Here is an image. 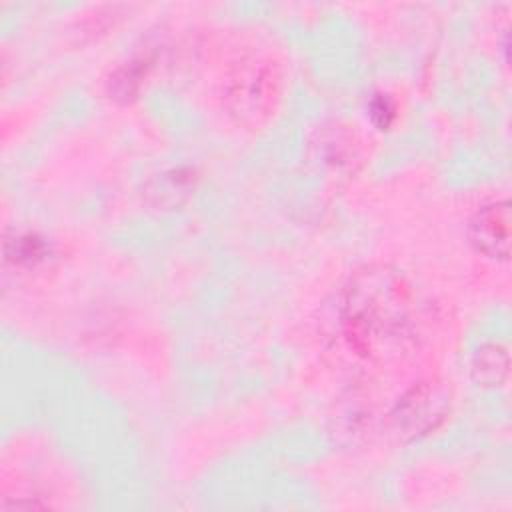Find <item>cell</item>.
<instances>
[{
    "label": "cell",
    "instance_id": "1",
    "mask_svg": "<svg viewBox=\"0 0 512 512\" xmlns=\"http://www.w3.org/2000/svg\"><path fill=\"white\" fill-rule=\"evenodd\" d=\"M426 302L388 266H364L336 300V338L358 358L380 364L410 354L422 336Z\"/></svg>",
    "mask_w": 512,
    "mask_h": 512
},
{
    "label": "cell",
    "instance_id": "2",
    "mask_svg": "<svg viewBox=\"0 0 512 512\" xmlns=\"http://www.w3.org/2000/svg\"><path fill=\"white\" fill-rule=\"evenodd\" d=\"M282 98V72L266 56L236 60L224 76L222 104L242 126H262Z\"/></svg>",
    "mask_w": 512,
    "mask_h": 512
},
{
    "label": "cell",
    "instance_id": "3",
    "mask_svg": "<svg viewBox=\"0 0 512 512\" xmlns=\"http://www.w3.org/2000/svg\"><path fill=\"white\" fill-rule=\"evenodd\" d=\"M450 412V396L442 382L422 380L408 388L392 410L396 430L414 440L434 432Z\"/></svg>",
    "mask_w": 512,
    "mask_h": 512
},
{
    "label": "cell",
    "instance_id": "4",
    "mask_svg": "<svg viewBox=\"0 0 512 512\" xmlns=\"http://www.w3.org/2000/svg\"><path fill=\"white\" fill-rule=\"evenodd\" d=\"M510 202L494 200L480 206L468 222V240L476 252L492 260L510 256Z\"/></svg>",
    "mask_w": 512,
    "mask_h": 512
},
{
    "label": "cell",
    "instance_id": "5",
    "mask_svg": "<svg viewBox=\"0 0 512 512\" xmlns=\"http://www.w3.org/2000/svg\"><path fill=\"white\" fill-rule=\"evenodd\" d=\"M508 350L500 342L482 344L472 358V378L482 388H498L508 378Z\"/></svg>",
    "mask_w": 512,
    "mask_h": 512
},
{
    "label": "cell",
    "instance_id": "6",
    "mask_svg": "<svg viewBox=\"0 0 512 512\" xmlns=\"http://www.w3.org/2000/svg\"><path fill=\"white\" fill-rule=\"evenodd\" d=\"M148 62H150V60H148L146 56H136V58H132L130 62H126L124 66H120V68L114 72V76L110 78L112 92H114L116 96H124V98L136 94V90H138L142 78H144L146 72H148V66H150Z\"/></svg>",
    "mask_w": 512,
    "mask_h": 512
},
{
    "label": "cell",
    "instance_id": "7",
    "mask_svg": "<svg viewBox=\"0 0 512 512\" xmlns=\"http://www.w3.org/2000/svg\"><path fill=\"white\" fill-rule=\"evenodd\" d=\"M370 116L378 128H388L394 118V104L386 94L372 98L370 102Z\"/></svg>",
    "mask_w": 512,
    "mask_h": 512
}]
</instances>
